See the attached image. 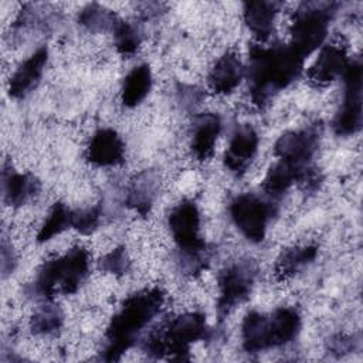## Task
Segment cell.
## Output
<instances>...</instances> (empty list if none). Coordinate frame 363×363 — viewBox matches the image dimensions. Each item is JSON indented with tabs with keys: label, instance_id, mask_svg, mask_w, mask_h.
Wrapping results in <instances>:
<instances>
[{
	"label": "cell",
	"instance_id": "obj_17",
	"mask_svg": "<svg viewBox=\"0 0 363 363\" xmlns=\"http://www.w3.org/2000/svg\"><path fill=\"white\" fill-rule=\"evenodd\" d=\"M279 3L254 0L244 3V21L250 31L259 40L265 41L272 34L274 20L279 10Z\"/></svg>",
	"mask_w": 363,
	"mask_h": 363
},
{
	"label": "cell",
	"instance_id": "obj_25",
	"mask_svg": "<svg viewBox=\"0 0 363 363\" xmlns=\"http://www.w3.org/2000/svg\"><path fill=\"white\" fill-rule=\"evenodd\" d=\"M153 196H155V182L150 174L145 173L139 176L138 180L133 183L129 191L128 203L129 206L135 207L139 213L145 214L153 200Z\"/></svg>",
	"mask_w": 363,
	"mask_h": 363
},
{
	"label": "cell",
	"instance_id": "obj_26",
	"mask_svg": "<svg viewBox=\"0 0 363 363\" xmlns=\"http://www.w3.org/2000/svg\"><path fill=\"white\" fill-rule=\"evenodd\" d=\"M112 33L115 38V45L121 54L130 55L139 48L140 35L130 23L119 20Z\"/></svg>",
	"mask_w": 363,
	"mask_h": 363
},
{
	"label": "cell",
	"instance_id": "obj_4",
	"mask_svg": "<svg viewBox=\"0 0 363 363\" xmlns=\"http://www.w3.org/2000/svg\"><path fill=\"white\" fill-rule=\"evenodd\" d=\"M89 254L77 247L67 254L47 261L38 271L35 291L45 299H52L57 294H72L78 289L88 274Z\"/></svg>",
	"mask_w": 363,
	"mask_h": 363
},
{
	"label": "cell",
	"instance_id": "obj_7",
	"mask_svg": "<svg viewBox=\"0 0 363 363\" xmlns=\"http://www.w3.org/2000/svg\"><path fill=\"white\" fill-rule=\"evenodd\" d=\"M169 227L173 240L187 261H193V269L197 268L206 247L200 235V213L197 206L190 200H183L179 203L170 211Z\"/></svg>",
	"mask_w": 363,
	"mask_h": 363
},
{
	"label": "cell",
	"instance_id": "obj_27",
	"mask_svg": "<svg viewBox=\"0 0 363 363\" xmlns=\"http://www.w3.org/2000/svg\"><path fill=\"white\" fill-rule=\"evenodd\" d=\"M62 323V315L58 308L44 306L31 319V328L35 333H52Z\"/></svg>",
	"mask_w": 363,
	"mask_h": 363
},
{
	"label": "cell",
	"instance_id": "obj_24",
	"mask_svg": "<svg viewBox=\"0 0 363 363\" xmlns=\"http://www.w3.org/2000/svg\"><path fill=\"white\" fill-rule=\"evenodd\" d=\"M69 227H72V210L62 203H55L45 223L40 228L37 240L40 242L48 241L54 235L62 233L65 228H69Z\"/></svg>",
	"mask_w": 363,
	"mask_h": 363
},
{
	"label": "cell",
	"instance_id": "obj_11",
	"mask_svg": "<svg viewBox=\"0 0 363 363\" xmlns=\"http://www.w3.org/2000/svg\"><path fill=\"white\" fill-rule=\"evenodd\" d=\"M319 133L315 128L291 130L279 136L274 152L279 160L299 167H308L311 157L318 147Z\"/></svg>",
	"mask_w": 363,
	"mask_h": 363
},
{
	"label": "cell",
	"instance_id": "obj_13",
	"mask_svg": "<svg viewBox=\"0 0 363 363\" xmlns=\"http://www.w3.org/2000/svg\"><path fill=\"white\" fill-rule=\"evenodd\" d=\"M47 60V47H40L34 54H31L11 75L9 84L10 96L24 98L27 94H30L40 82Z\"/></svg>",
	"mask_w": 363,
	"mask_h": 363
},
{
	"label": "cell",
	"instance_id": "obj_23",
	"mask_svg": "<svg viewBox=\"0 0 363 363\" xmlns=\"http://www.w3.org/2000/svg\"><path fill=\"white\" fill-rule=\"evenodd\" d=\"M119 20L113 11L98 3L85 6L78 17L79 24L91 31H113Z\"/></svg>",
	"mask_w": 363,
	"mask_h": 363
},
{
	"label": "cell",
	"instance_id": "obj_29",
	"mask_svg": "<svg viewBox=\"0 0 363 363\" xmlns=\"http://www.w3.org/2000/svg\"><path fill=\"white\" fill-rule=\"evenodd\" d=\"M102 267H104V269H106L112 274H125L129 268V261L126 258L123 248H116L112 252H109L104 258Z\"/></svg>",
	"mask_w": 363,
	"mask_h": 363
},
{
	"label": "cell",
	"instance_id": "obj_16",
	"mask_svg": "<svg viewBox=\"0 0 363 363\" xmlns=\"http://www.w3.org/2000/svg\"><path fill=\"white\" fill-rule=\"evenodd\" d=\"M242 75L244 68L240 58L233 52H227L211 68L207 82L213 92L225 95L240 84Z\"/></svg>",
	"mask_w": 363,
	"mask_h": 363
},
{
	"label": "cell",
	"instance_id": "obj_1",
	"mask_svg": "<svg viewBox=\"0 0 363 363\" xmlns=\"http://www.w3.org/2000/svg\"><path fill=\"white\" fill-rule=\"evenodd\" d=\"M302 67L303 57L292 45L252 48L248 68L252 102L262 105L271 95L296 79L302 72Z\"/></svg>",
	"mask_w": 363,
	"mask_h": 363
},
{
	"label": "cell",
	"instance_id": "obj_19",
	"mask_svg": "<svg viewBox=\"0 0 363 363\" xmlns=\"http://www.w3.org/2000/svg\"><path fill=\"white\" fill-rule=\"evenodd\" d=\"M220 129L221 121L216 113H203L196 119L193 126L191 149L199 160H206L213 155Z\"/></svg>",
	"mask_w": 363,
	"mask_h": 363
},
{
	"label": "cell",
	"instance_id": "obj_14",
	"mask_svg": "<svg viewBox=\"0 0 363 363\" xmlns=\"http://www.w3.org/2000/svg\"><path fill=\"white\" fill-rule=\"evenodd\" d=\"M125 145L113 129H99L86 150L88 160L95 166H116L123 162Z\"/></svg>",
	"mask_w": 363,
	"mask_h": 363
},
{
	"label": "cell",
	"instance_id": "obj_2",
	"mask_svg": "<svg viewBox=\"0 0 363 363\" xmlns=\"http://www.w3.org/2000/svg\"><path fill=\"white\" fill-rule=\"evenodd\" d=\"M163 305L160 289H146L130 295L111 320L106 330V360H118L136 340L138 333L155 318Z\"/></svg>",
	"mask_w": 363,
	"mask_h": 363
},
{
	"label": "cell",
	"instance_id": "obj_18",
	"mask_svg": "<svg viewBox=\"0 0 363 363\" xmlns=\"http://www.w3.org/2000/svg\"><path fill=\"white\" fill-rule=\"evenodd\" d=\"M308 167H299L292 163L278 160L268 170L264 179V190L271 197L282 196L295 182L311 180L312 174Z\"/></svg>",
	"mask_w": 363,
	"mask_h": 363
},
{
	"label": "cell",
	"instance_id": "obj_15",
	"mask_svg": "<svg viewBox=\"0 0 363 363\" xmlns=\"http://www.w3.org/2000/svg\"><path fill=\"white\" fill-rule=\"evenodd\" d=\"M349 64L350 62L343 47L328 44L320 50L316 61L311 67L309 78L319 85L332 82L337 77L345 75Z\"/></svg>",
	"mask_w": 363,
	"mask_h": 363
},
{
	"label": "cell",
	"instance_id": "obj_20",
	"mask_svg": "<svg viewBox=\"0 0 363 363\" xmlns=\"http://www.w3.org/2000/svg\"><path fill=\"white\" fill-rule=\"evenodd\" d=\"M152 86V72L149 65L142 64L135 67L125 78L122 86V104L133 108L140 104L149 94Z\"/></svg>",
	"mask_w": 363,
	"mask_h": 363
},
{
	"label": "cell",
	"instance_id": "obj_3",
	"mask_svg": "<svg viewBox=\"0 0 363 363\" xmlns=\"http://www.w3.org/2000/svg\"><path fill=\"white\" fill-rule=\"evenodd\" d=\"M301 326L299 313L292 308H279L269 315L250 312L242 322V346L257 353L291 342Z\"/></svg>",
	"mask_w": 363,
	"mask_h": 363
},
{
	"label": "cell",
	"instance_id": "obj_10",
	"mask_svg": "<svg viewBox=\"0 0 363 363\" xmlns=\"http://www.w3.org/2000/svg\"><path fill=\"white\" fill-rule=\"evenodd\" d=\"M255 269L250 262H238L225 268L218 278L217 311L220 318L244 302L251 292Z\"/></svg>",
	"mask_w": 363,
	"mask_h": 363
},
{
	"label": "cell",
	"instance_id": "obj_9",
	"mask_svg": "<svg viewBox=\"0 0 363 363\" xmlns=\"http://www.w3.org/2000/svg\"><path fill=\"white\" fill-rule=\"evenodd\" d=\"M345 96L339 109L333 129L337 135L347 136L362 128V64L353 61L349 64L345 75Z\"/></svg>",
	"mask_w": 363,
	"mask_h": 363
},
{
	"label": "cell",
	"instance_id": "obj_5",
	"mask_svg": "<svg viewBox=\"0 0 363 363\" xmlns=\"http://www.w3.org/2000/svg\"><path fill=\"white\" fill-rule=\"evenodd\" d=\"M336 9L337 3L333 1H306L296 9L291 27V45L301 57L305 58L322 45Z\"/></svg>",
	"mask_w": 363,
	"mask_h": 363
},
{
	"label": "cell",
	"instance_id": "obj_6",
	"mask_svg": "<svg viewBox=\"0 0 363 363\" xmlns=\"http://www.w3.org/2000/svg\"><path fill=\"white\" fill-rule=\"evenodd\" d=\"M207 326L201 313L189 312L174 318L163 332L153 333L146 339L145 349L153 354H173L183 359L190 345L206 336Z\"/></svg>",
	"mask_w": 363,
	"mask_h": 363
},
{
	"label": "cell",
	"instance_id": "obj_8",
	"mask_svg": "<svg viewBox=\"0 0 363 363\" xmlns=\"http://www.w3.org/2000/svg\"><path fill=\"white\" fill-rule=\"evenodd\" d=\"M230 213L234 224L247 240L252 242L264 240L267 224L272 213L268 203L251 193L240 194L233 200Z\"/></svg>",
	"mask_w": 363,
	"mask_h": 363
},
{
	"label": "cell",
	"instance_id": "obj_12",
	"mask_svg": "<svg viewBox=\"0 0 363 363\" xmlns=\"http://www.w3.org/2000/svg\"><path fill=\"white\" fill-rule=\"evenodd\" d=\"M258 149V135L250 125H242L233 133L224 155V163L230 172L242 174L252 162Z\"/></svg>",
	"mask_w": 363,
	"mask_h": 363
},
{
	"label": "cell",
	"instance_id": "obj_22",
	"mask_svg": "<svg viewBox=\"0 0 363 363\" xmlns=\"http://www.w3.org/2000/svg\"><path fill=\"white\" fill-rule=\"evenodd\" d=\"M316 247L315 245H305V247H294L286 250L281 254L275 264V274L279 279H286L294 277L308 264H311L316 257Z\"/></svg>",
	"mask_w": 363,
	"mask_h": 363
},
{
	"label": "cell",
	"instance_id": "obj_21",
	"mask_svg": "<svg viewBox=\"0 0 363 363\" xmlns=\"http://www.w3.org/2000/svg\"><path fill=\"white\" fill-rule=\"evenodd\" d=\"M40 190V183L35 177L21 173H7L3 179V193L9 204L21 206L34 197Z\"/></svg>",
	"mask_w": 363,
	"mask_h": 363
},
{
	"label": "cell",
	"instance_id": "obj_28",
	"mask_svg": "<svg viewBox=\"0 0 363 363\" xmlns=\"http://www.w3.org/2000/svg\"><path fill=\"white\" fill-rule=\"evenodd\" d=\"M101 207H89L82 210H72V228L78 230L82 234L92 233L99 224Z\"/></svg>",
	"mask_w": 363,
	"mask_h": 363
}]
</instances>
